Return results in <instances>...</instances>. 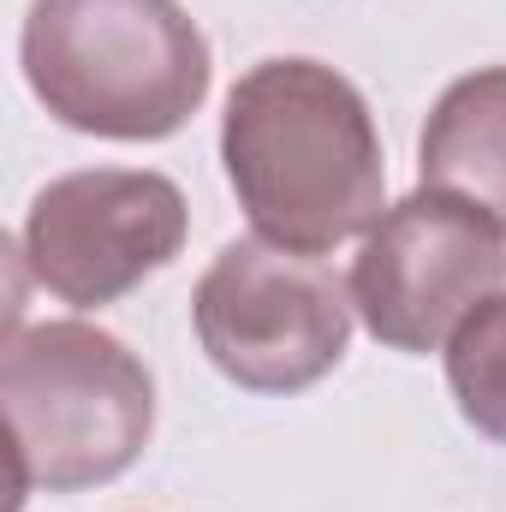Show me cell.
Masks as SVG:
<instances>
[{
	"label": "cell",
	"instance_id": "obj_2",
	"mask_svg": "<svg viewBox=\"0 0 506 512\" xmlns=\"http://www.w3.org/2000/svg\"><path fill=\"white\" fill-rule=\"evenodd\" d=\"M18 60L60 126L114 143L173 137L215 78L209 36L179 0H30Z\"/></svg>",
	"mask_w": 506,
	"mask_h": 512
},
{
	"label": "cell",
	"instance_id": "obj_3",
	"mask_svg": "<svg viewBox=\"0 0 506 512\" xmlns=\"http://www.w3.org/2000/svg\"><path fill=\"white\" fill-rule=\"evenodd\" d=\"M0 405L12 447V501L72 495L126 477L155 435V382L126 340L90 322L6 328Z\"/></svg>",
	"mask_w": 506,
	"mask_h": 512
},
{
	"label": "cell",
	"instance_id": "obj_4",
	"mask_svg": "<svg viewBox=\"0 0 506 512\" xmlns=\"http://www.w3.org/2000/svg\"><path fill=\"white\" fill-rule=\"evenodd\" d=\"M191 322L209 364L245 393H304L352 340V286L304 251L233 239L203 268Z\"/></svg>",
	"mask_w": 506,
	"mask_h": 512
},
{
	"label": "cell",
	"instance_id": "obj_7",
	"mask_svg": "<svg viewBox=\"0 0 506 512\" xmlns=\"http://www.w3.org/2000/svg\"><path fill=\"white\" fill-rule=\"evenodd\" d=\"M429 191L465 197L506 221V66H483L441 90L417 143Z\"/></svg>",
	"mask_w": 506,
	"mask_h": 512
},
{
	"label": "cell",
	"instance_id": "obj_5",
	"mask_svg": "<svg viewBox=\"0 0 506 512\" xmlns=\"http://www.w3.org/2000/svg\"><path fill=\"white\" fill-rule=\"evenodd\" d=\"M506 280V221L447 197L411 191L381 209L352 262V310L387 352H441L459 322L489 304Z\"/></svg>",
	"mask_w": 506,
	"mask_h": 512
},
{
	"label": "cell",
	"instance_id": "obj_1",
	"mask_svg": "<svg viewBox=\"0 0 506 512\" xmlns=\"http://www.w3.org/2000/svg\"><path fill=\"white\" fill-rule=\"evenodd\" d=\"M239 209L268 245L322 256L381 221V137L352 78L322 60L251 66L221 120Z\"/></svg>",
	"mask_w": 506,
	"mask_h": 512
},
{
	"label": "cell",
	"instance_id": "obj_6",
	"mask_svg": "<svg viewBox=\"0 0 506 512\" xmlns=\"http://www.w3.org/2000/svg\"><path fill=\"white\" fill-rule=\"evenodd\" d=\"M185 245V197L167 173L90 167L36 191L18 262L66 304L102 310L167 268Z\"/></svg>",
	"mask_w": 506,
	"mask_h": 512
},
{
	"label": "cell",
	"instance_id": "obj_8",
	"mask_svg": "<svg viewBox=\"0 0 506 512\" xmlns=\"http://www.w3.org/2000/svg\"><path fill=\"white\" fill-rule=\"evenodd\" d=\"M447 387L477 435L506 441V292L477 304L447 340Z\"/></svg>",
	"mask_w": 506,
	"mask_h": 512
}]
</instances>
